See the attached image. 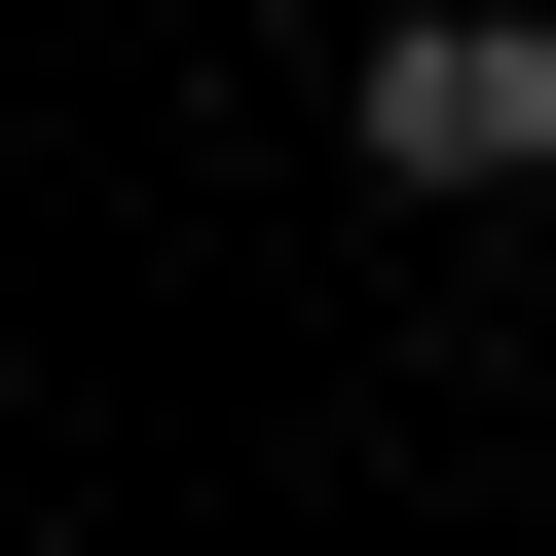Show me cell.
I'll list each match as a JSON object with an SVG mask.
<instances>
[{"label":"cell","instance_id":"obj_1","mask_svg":"<svg viewBox=\"0 0 556 556\" xmlns=\"http://www.w3.org/2000/svg\"><path fill=\"white\" fill-rule=\"evenodd\" d=\"M334 186L371 223H519L556 186V0H371L334 38Z\"/></svg>","mask_w":556,"mask_h":556}]
</instances>
